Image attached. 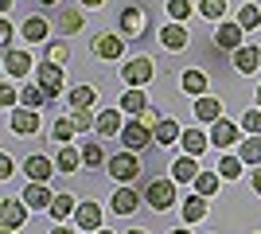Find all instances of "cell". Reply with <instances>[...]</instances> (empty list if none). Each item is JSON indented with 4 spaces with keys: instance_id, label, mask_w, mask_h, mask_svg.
Listing matches in <instances>:
<instances>
[{
    "instance_id": "1",
    "label": "cell",
    "mask_w": 261,
    "mask_h": 234,
    "mask_svg": "<svg viewBox=\"0 0 261 234\" xmlns=\"http://www.w3.org/2000/svg\"><path fill=\"white\" fill-rule=\"evenodd\" d=\"M121 141H125V148H129V152H141V148H148V145L156 141V133L141 121V117H129V121H125V129H121Z\"/></svg>"
},
{
    "instance_id": "2",
    "label": "cell",
    "mask_w": 261,
    "mask_h": 234,
    "mask_svg": "<svg viewBox=\"0 0 261 234\" xmlns=\"http://www.w3.org/2000/svg\"><path fill=\"white\" fill-rule=\"evenodd\" d=\"M121 78H125V90H141V86H148V82L156 78L152 59H129V63H125V70H121Z\"/></svg>"
},
{
    "instance_id": "3",
    "label": "cell",
    "mask_w": 261,
    "mask_h": 234,
    "mask_svg": "<svg viewBox=\"0 0 261 234\" xmlns=\"http://www.w3.org/2000/svg\"><path fill=\"white\" fill-rule=\"evenodd\" d=\"M109 176L117 179L121 188H129L133 179L141 176V160H137V152H117L113 160H109Z\"/></svg>"
},
{
    "instance_id": "4",
    "label": "cell",
    "mask_w": 261,
    "mask_h": 234,
    "mask_svg": "<svg viewBox=\"0 0 261 234\" xmlns=\"http://www.w3.org/2000/svg\"><path fill=\"white\" fill-rule=\"evenodd\" d=\"M144 199H148L152 211H168V207L175 203V179H152L148 191H144Z\"/></svg>"
},
{
    "instance_id": "5",
    "label": "cell",
    "mask_w": 261,
    "mask_h": 234,
    "mask_svg": "<svg viewBox=\"0 0 261 234\" xmlns=\"http://www.w3.org/2000/svg\"><path fill=\"white\" fill-rule=\"evenodd\" d=\"M35 78H39V82H35V86L43 90L47 98H59V94H63V67H55V63H39V67H35Z\"/></svg>"
},
{
    "instance_id": "6",
    "label": "cell",
    "mask_w": 261,
    "mask_h": 234,
    "mask_svg": "<svg viewBox=\"0 0 261 234\" xmlns=\"http://www.w3.org/2000/svg\"><path fill=\"white\" fill-rule=\"evenodd\" d=\"M20 199H23V207H28V211H51V203H55V191L47 188V184H28Z\"/></svg>"
},
{
    "instance_id": "7",
    "label": "cell",
    "mask_w": 261,
    "mask_h": 234,
    "mask_svg": "<svg viewBox=\"0 0 261 234\" xmlns=\"http://www.w3.org/2000/svg\"><path fill=\"white\" fill-rule=\"evenodd\" d=\"M125 43H129L125 35L106 32V35H98V39H94V55H98V59H106V63H113V59H121V55H125Z\"/></svg>"
},
{
    "instance_id": "8",
    "label": "cell",
    "mask_w": 261,
    "mask_h": 234,
    "mask_svg": "<svg viewBox=\"0 0 261 234\" xmlns=\"http://www.w3.org/2000/svg\"><path fill=\"white\" fill-rule=\"evenodd\" d=\"M121 32H125V39H141L144 32H148V16H144V8H125L121 12Z\"/></svg>"
},
{
    "instance_id": "9",
    "label": "cell",
    "mask_w": 261,
    "mask_h": 234,
    "mask_svg": "<svg viewBox=\"0 0 261 234\" xmlns=\"http://www.w3.org/2000/svg\"><path fill=\"white\" fill-rule=\"evenodd\" d=\"M23 172H28V184H47L59 168H55V160H47V156H28V160H23Z\"/></svg>"
},
{
    "instance_id": "10",
    "label": "cell",
    "mask_w": 261,
    "mask_h": 234,
    "mask_svg": "<svg viewBox=\"0 0 261 234\" xmlns=\"http://www.w3.org/2000/svg\"><path fill=\"white\" fill-rule=\"evenodd\" d=\"M74 226H82V230H90V234H98V230H101V207H98L94 199L78 203V211H74Z\"/></svg>"
},
{
    "instance_id": "11",
    "label": "cell",
    "mask_w": 261,
    "mask_h": 234,
    "mask_svg": "<svg viewBox=\"0 0 261 234\" xmlns=\"http://www.w3.org/2000/svg\"><path fill=\"white\" fill-rule=\"evenodd\" d=\"M242 35H246V32H242L238 23H218V28H215V47H218V51H238V47H246V43H242Z\"/></svg>"
},
{
    "instance_id": "12",
    "label": "cell",
    "mask_w": 261,
    "mask_h": 234,
    "mask_svg": "<svg viewBox=\"0 0 261 234\" xmlns=\"http://www.w3.org/2000/svg\"><path fill=\"white\" fill-rule=\"evenodd\" d=\"M23 219H28V207H23V199H4V203H0V226H4V230H16V226H23Z\"/></svg>"
},
{
    "instance_id": "13",
    "label": "cell",
    "mask_w": 261,
    "mask_h": 234,
    "mask_svg": "<svg viewBox=\"0 0 261 234\" xmlns=\"http://www.w3.org/2000/svg\"><path fill=\"white\" fill-rule=\"evenodd\" d=\"M238 137H242V129L234 121H215L211 125V145H218V148H230V145H238Z\"/></svg>"
},
{
    "instance_id": "14",
    "label": "cell",
    "mask_w": 261,
    "mask_h": 234,
    "mask_svg": "<svg viewBox=\"0 0 261 234\" xmlns=\"http://www.w3.org/2000/svg\"><path fill=\"white\" fill-rule=\"evenodd\" d=\"M12 133L16 137H28V133H39V110H12Z\"/></svg>"
},
{
    "instance_id": "15",
    "label": "cell",
    "mask_w": 261,
    "mask_h": 234,
    "mask_svg": "<svg viewBox=\"0 0 261 234\" xmlns=\"http://www.w3.org/2000/svg\"><path fill=\"white\" fill-rule=\"evenodd\" d=\"M172 179L175 184H195L199 179V156H179V160H172Z\"/></svg>"
},
{
    "instance_id": "16",
    "label": "cell",
    "mask_w": 261,
    "mask_h": 234,
    "mask_svg": "<svg viewBox=\"0 0 261 234\" xmlns=\"http://www.w3.org/2000/svg\"><path fill=\"white\" fill-rule=\"evenodd\" d=\"M4 70H8V78H23L35 70V63L28 51H4Z\"/></svg>"
},
{
    "instance_id": "17",
    "label": "cell",
    "mask_w": 261,
    "mask_h": 234,
    "mask_svg": "<svg viewBox=\"0 0 261 234\" xmlns=\"http://www.w3.org/2000/svg\"><path fill=\"white\" fill-rule=\"evenodd\" d=\"M257 67H261V51L253 43H246V47L234 51V70H238V74H253Z\"/></svg>"
},
{
    "instance_id": "18",
    "label": "cell",
    "mask_w": 261,
    "mask_h": 234,
    "mask_svg": "<svg viewBox=\"0 0 261 234\" xmlns=\"http://www.w3.org/2000/svg\"><path fill=\"white\" fill-rule=\"evenodd\" d=\"M109 207H113L117 215H133L137 207H141V195H137L133 188H117V195L109 199Z\"/></svg>"
},
{
    "instance_id": "19",
    "label": "cell",
    "mask_w": 261,
    "mask_h": 234,
    "mask_svg": "<svg viewBox=\"0 0 261 234\" xmlns=\"http://www.w3.org/2000/svg\"><path fill=\"white\" fill-rule=\"evenodd\" d=\"M148 110V98H144V90H125L121 94V113H129V117H141Z\"/></svg>"
},
{
    "instance_id": "20",
    "label": "cell",
    "mask_w": 261,
    "mask_h": 234,
    "mask_svg": "<svg viewBox=\"0 0 261 234\" xmlns=\"http://www.w3.org/2000/svg\"><path fill=\"white\" fill-rule=\"evenodd\" d=\"M125 121H121V110H101L98 113V133L101 137H121Z\"/></svg>"
},
{
    "instance_id": "21",
    "label": "cell",
    "mask_w": 261,
    "mask_h": 234,
    "mask_svg": "<svg viewBox=\"0 0 261 234\" xmlns=\"http://www.w3.org/2000/svg\"><path fill=\"white\" fill-rule=\"evenodd\" d=\"M179 145H184L187 156H203V152H207V145H211V137L199 133V129H187V133L179 137Z\"/></svg>"
},
{
    "instance_id": "22",
    "label": "cell",
    "mask_w": 261,
    "mask_h": 234,
    "mask_svg": "<svg viewBox=\"0 0 261 234\" xmlns=\"http://www.w3.org/2000/svg\"><path fill=\"white\" fill-rule=\"evenodd\" d=\"M160 39H164L168 51H184V47H187V28H184V23H168V28L160 32Z\"/></svg>"
},
{
    "instance_id": "23",
    "label": "cell",
    "mask_w": 261,
    "mask_h": 234,
    "mask_svg": "<svg viewBox=\"0 0 261 234\" xmlns=\"http://www.w3.org/2000/svg\"><path fill=\"white\" fill-rule=\"evenodd\" d=\"M179 86H184L187 94H195V98H207V74H203V70H184Z\"/></svg>"
},
{
    "instance_id": "24",
    "label": "cell",
    "mask_w": 261,
    "mask_h": 234,
    "mask_svg": "<svg viewBox=\"0 0 261 234\" xmlns=\"http://www.w3.org/2000/svg\"><path fill=\"white\" fill-rule=\"evenodd\" d=\"M195 117L199 121H222V101H215V98H199L195 101Z\"/></svg>"
},
{
    "instance_id": "25",
    "label": "cell",
    "mask_w": 261,
    "mask_h": 234,
    "mask_svg": "<svg viewBox=\"0 0 261 234\" xmlns=\"http://www.w3.org/2000/svg\"><path fill=\"white\" fill-rule=\"evenodd\" d=\"M23 39H28V43H43L47 39V20L43 16H28V20H23Z\"/></svg>"
},
{
    "instance_id": "26",
    "label": "cell",
    "mask_w": 261,
    "mask_h": 234,
    "mask_svg": "<svg viewBox=\"0 0 261 234\" xmlns=\"http://www.w3.org/2000/svg\"><path fill=\"white\" fill-rule=\"evenodd\" d=\"M55 168H59V172H66V176H70V172H78V168H82V152H74V148H59V156H55Z\"/></svg>"
},
{
    "instance_id": "27",
    "label": "cell",
    "mask_w": 261,
    "mask_h": 234,
    "mask_svg": "<svg viewBox=\"0 0 261 234\" xmlns=\"http://www.w3.org/2000/svg\"><path fill=\"white\" fill-rule=\"evenodd\" d=\"M179 137H184V129H179L172 117H164V121L156 125V145H175Z\"/></svg>"
},
{
    "instance_id": "28",
    "label": "cell",
    "mask_w": 261,
    "mask_h": 234,
    "mask_svg": "<svg viewBox=\"0 0 261 234\" xmlns=\"http://www.w3.org/2000/svg\"><path fill=\"white\" fill-rule=\"evenodd\" d=\"M78 211V203H74V195H55V203H51V219H59V223H63V219H70V215Z\"/></svg>"
},
{
    "instance_id": "29",
    "label": "cell",
    "mask_w": 261,
    "mask_h": 234,
    "mask_svg": "<svg viewBox=\"0 0 261 234\" xmlns=\"http://www.w3.org/2000/svg\"><path fill=\"white\" fill-rule=\"evenodd\" d=\"M207 215V199L203 195H187V203H184V226L187 223H199Z\"/></svg>"
},
{
    "instance_id": "30",
    "label": "cell",
    "mask_w": 261,
    "mask_h": 234,
    "mask_svg": "<svg viewBox=\"0 0 261 234\" xmlns=\"http://www.w3.org/2000/svg\"><path fill=\"white\" fill-rule=\"evenodd\" d=\"M257 23H261V12H257V4H253V0H246V4L238 8V28H242V32H253Z\"/></svg>"
},
{
    "instance_id": "31",
    "label": "cell",
    "mask_w": 261,
    "mask_h": 234,
    "mask_svg": "<svg viewBox=\"0 0 261 234\" xmlns=\"http://www.w3.org/2000/svg\"><path fill=\"white\" fill-rule=\"evenodd\" d=\"M94 101H98V90L94 86H74L70 90V106H74V110H90Z\"/></svg>"
},
{
    "instance_id": "32",
    "label": "cell",
    "mask_w": 261,
    "mask_h": 234,
    "mask_svg": "<svg viewBox=\"0 0 261 234\" xmlns=\"http://www.w3.org/2000/svg\"><path fill=\"white\" fill-rule=\"evenodd\" d=\"M238 156H242V164H261V137H246Z\"/></svg>"
},
{
    "instance_id": "33",
    "label": "cell",
    "mask_w": 261,
    "mask_h": 234,
    "mask_svg": "<svg viewBox=\"0 0 261 234\" xmlns=\"http://www.w3.org/2000/svg\"><path fill=\"white\" fill-rule=\"evenodd\" d=\"M20 101H23V110H43V106H47V101H51V98H47V94H43V90H39V86H23Z\"/></svg>"
},
{
    "instance_id": "34",
    "label": "cell",
    "mask_w": 261,
    "mask_h": 234,
    "mask_svg": "<svg viewBox=\"0 0 261 234\" xmlns=\"http://www.w3.org/2000/svg\"><path fill=\"white\" fill-rule=\"evenodd\" d=\"M78 133V125H74V117H59V121L51 125V137L55 141H59V145H66V141H70V137Z\"/></svg>"
},
{
    "instance_id": "35",
    "label": "cell",
    "mask_w": 261,
    "mask_h": 234,
    "mask_svg": "<svg viewBox=\"0 0 261 234\" xmlns=\"http://www.w3.org/2000/svg\"><path fill=\"white\" fill-rule=\"evenodd\" d=\"M59 28H63V35L82 32V12H78V8H63V16H59Z\"/></svg>"
},
{
    "instance_id": "36",
    "label": "cell",
    "mask_w": 261,
    "mask_h": 234,
    "mask_svg": "<svg viewBox=\"0 0 261 234\" xmlns=\"http://www.w3.org/2000/svg\"><path fill=\"white\" fill-rule=\"evenodd\" d=\"M82 164H86V168L106 164V148H101L98 141H86V145H82Z\"/></svg>"
},
{
    "instance_id": "37",
    "label": "cell",
    "mask_w": 261,
    "mask_h": 234,
    "mask_svg": "<svg viewBox=\"0 0 261 234\" xmlns=\"http://www.w3.org/2000/svg\"><path fill=\"white\" fill-rule=\"evenodd\" d=\"M66 59H70V47H66V39H51V43H47V63L63 67Z\"/></svg>"
},
{
    "instance_id": "38",
    "label": "cell",
    "mask_w": 261,
    "mask_h": 234,
    "mask_svg": "<svg viewBox=\"0 0 261 234\" xmlns=\"http://www.w3.org/2000/svg\"><path fill=\"white\" fill-rule=\"evenodd\" d=\"M218 191V172H199V179H195V195H215Z\"/></svg>"
},
{
    "instance_id": "39",
    "label": "cell",
    "mask_w": 261,
    "mask_h": 234,
    "mask_svg": "<svg viewBox=\"0 0 261 234\" xmlns=\"http://www.w3.org/2000/svg\"><path fill=\"white\" fill-rule=\"evenodd\" d=\"M222 12H226V0H199V16L222 23Z\"/></svg>"
},
{
    "instance_id": "40",
    "label": "cell",
    "mask_w": 261,
    "mask_h": 234,
    "mask_svg": "<svg viewBox=\"0 0 261 234\" xmlns=\"http://www.w3.org/2000/svg\"><path fill=\"white\" fill-rule=\"evenodd\" d=\"M218 176L222 179H238L242 176V156H222V160H218Z\"/></svg>"
},
{
    "instance_id": "41",
    "label": "cell",
    "mask_w": 261,
    "mask_h": 234,
    "mask_svg": "<svg viewBox=\"0 0 261 234\" xmlns=\"http://www.w3.org/2000/svg\"><path fill=\"white\" fill-rule=\"evenodd\" d=\"M242 129H246L250 137H261V110H257V106L242 113Z\"/></svg>"
},
{
    "instance_id": "42",
    "label": "cell",
    "mask_w": 261,
    "mask_h": 234,
    "mask_svg": "<svg viewBox=\"0 0 261 234\" xmlns=\"http://www.w3.org/2000/svg\"><path fill=\"white\" fill-rule=\"evenodd\" d=\"M168 16H172V23H184L191 16V0H168Z\"/></svg>"
},
{
    "instance_id": "43",
    "label": "cell",
    "mask_w": 261,
    "mask_h": 234,
    "mask_svg": "<svg viewBox=\"0 0 261 234\" xmlns=\"http://www.w3.org/2000/svg\"><path fill=\"white\" fill-rule=\"evenodd\" d=\"M74 125H78V133H94V129H98V117L90 110H74Z\"/></svg>"
},
{
    "instance_id": "44",
    "label": "cell",
    "mask_w": 261,
    "mask_h": 234,
    "mask_svg": "<svg viewBox=\"0 0 261 234\" xmlns=\"http://www.w3.org/2000/svg\"><path fill=\"white\" fill-rule=\"evenodd\" d=\"M141 121H144V125H148V129H152V133H156V125H160L164 117H160V113H156V106H148V110L141 113Z\"/></svg>"
},
{
    "instance_id": "45",
    "label": "cell",
    "mask_w": 261,
    "mask_h": 234,
    "mask_svg": "<svg viewBox=\"0 0 261 234\" xmlns=\"http://www.w3.org/2000/svg\"><path fill=\"white\" fill-rule=\"evenodd\" d=\"M0 43H4V47L12 43V20H8V16H0ZM8 51H12V47H8Z\"/></svg>"
},
{
    "instance_id": "46",
    "label": "cell",
    "mask_w": 261,
    "mask_h": 234,
    "mask_svg": "<svg viewBox=\"0 0 261 234\" xmlns=\"http://www.w3.org/2000/svg\"><path fill=\"white\" fill-rule=\"evenodd\" d=\"M12 168H16V164H12V156H0V179H8Z\"/></svg>"
},
{
    "instance_id": "47",
    "label": "cell",
    "mask_w": 261,
    "mask_h": 234,
    "mask_svg": "<svg viewBox=\"0 0 261 234\" xmlns=\"http://www.w3.org/2000/svg\"><path fill=\"white\" fill-rule=\"evenodd\" d=\"M12 101H16V90H12V86H0V106H12Z\"/></svg>"
},
{
    "instance_id": "48",
    "label": "cell",
    "mask_w": 261,
    "mask_h": 234,
    "mask_svg": "<svg viewBox=\"0 0 261 234\" xmlns=\"http://www.w3.org/2000/svg\"><path fill=\"white\" fill-rule=\"evenodd\" d=\"M250 184H253V191H257V195H261V164L253 168V176H250Z\"/></svg>"
},
{
    "instance_id": "49",
    "label": "cell",
    "mask_w": 261,
    "mask_h": 234,
    "mask_svg": "<svg viewBox=\"0 0 261 234\" xmlns=\"http://www.w3.org/2000/svg\"><path fill=\"white\" fill-rule=\"evenodd\" d=\"M51 234H74V226H63V223H59V226H51Z\"/></svg>"
},
{
    "instance_id": "50",
    "label": "cell",
    "mask_w": 261,
    "mask_h": 234,
    "mask_svg": "<svg viewBox=\"0 0 261 234\" xmlns=\"http://www.w3.org/2000/svg\"><path fill=\"white\" fill-rule=\"evenodd\" d=\"M78 4H82V8H101L106 0H78Z\"/></svg>"
},
{
    "instance_id": "51",
    "label": "cell",
    "mask_w": 261,
    "mask_h": 234,
    "mask_svg": "<svg viewBox=\"0 0 261 234\" xmlns=\"http://www.w3.org/2000/svg\"><path fill=\"white\" fill-rule=\"evenodd\" d=\"M0 12H4V16H8V12H12V0H0Z\"/></svg>"
},
{
    "instance_id": "52",
    "label": "cell",
    "mask_w": 261,
    "mask_h": 234,
    "mask_svg": "<svg viewBox=\"0 0 261 234\" xmlns=\"http://www.w3.org/2000/svg\"><path fill=\"white\" fill-rule=\"evenodd\" d=\"M172 234H191V230H187V226H175V230Z\"/></svg>"
},
{
    "instance_id": "53",
    "label": "cell",
    "mask_w": 261,
    "mask_h": 234,
    "mask_svg": "<svg viewBox=\"0 0 261 234\" xmlns=\"http://www.w3.org/2000/svg\"><path fill=\"white\" fill-rule=\"evenodd\" d=\"M39 4H43V8H51V4H59V0H39Z\"/></svg>"
},
{
    "instance_id": "54",
    "label": "cell",
    "mask_w": 261,
    "mask_h": 234,
    "mask_svg": "<svg viewBox=\"0 0 261 234\" xmlns=\"http://www.w3.org/2000/svg\"><path fill=\"white\" fill-rule=\"evenodd\" d=\"M257 110H261V86H257Z\"/></svg>"
},
{
    "instance_id": "55",
    "label": "cell",
    "mask_w": 261,
    "mask_h": 234,
    "mask_svg": "<svg viewBox=\"0 0 261 234\" xmlns=\"http://www.w3.org/2000/svg\"><path fill=\"white\" fill-rule=\"evenodd\" d=\"M129 234H144V230H129Z\"/></svg>"
},
{
    "instance_id": "56",
    "label": "cell",
    "mask_w": 261,
    "mask_h": 234,
    "mask_svg": "<svg viewBox=\"0 0 261 234\" xmlns=\"http://www.w3.org/2000/svg\"><path fill=\"white\" fill-rule=\"evenodd\" d=\"M98 234H113V230H98Z\"/></svg>"
},
{
    "instance_id": "57",
    "label": "cell",
    "mask_w": 261,
    "mask_h": 234,
    "mask_svg": "<svg viewBox=\"0 0 261 234\" xmlns=\"http://www.w3.org/2000/svg\"><path fill=\"white\" fill-rule=\"evenodd\" d=\"M4 234H16V230H4Z\"/></svg>"
}]
</instances>
